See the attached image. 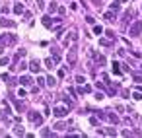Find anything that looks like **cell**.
Masks as SVG:
<instances>
[{"label": "cell", "mask_w": 142, "mask_h": 138, "mask_svg": "<svg viewBox=\"0 0 142 138\" xmlns=\"http://www.w3.org/2000/svg\"><path fill=\"white\" fill-rule=\"evenodd\" d=\"M25 54H27V51H25V49H20L18 53H16V57H14V62H18L20 58H23Z\"/></svg>", "instance_id": "8fae6325"}, {"label": "cell", "mask_w": 142, "mask_h": 138, "mask_svg": "<svg viewBox=\"0 0 142 138\" xmlns=\"http://www.w3.org/2000/svg\"><path fill=\"white\" fill-rule=\"evenodd\" d=\"M93 60H95V62H97L99 66H103V64H105V57H103V54H97V53H93Z\"/></svg>", "instance_id": "ba28073f"}, {"label": "cell", "mask_w": 142, "mask_h": 138, "mask_svg": "<svg viewBox=\"0 0 142 138\" xmlns=\"http://www.w3.org/2000/svg\"><path fill=\"white\" fill-rule=\"evenodd\" d=\"M23 12H25V8H23L22 2H18V4L14 6V14H18V16H20V14H23Z\"/></svg>", "instance_id": "7c38bea8"}, {"label": "cell", "mask_w": 142, "mask_h": 138, "mask_svg": "<svg viewBox=\"0 0 142 138\" xmlns=\"http://www.w3.org/2000/svg\"><path fill=\"white\" fill-rule=\"evenodd\" d=\"M90 123H92V125H93V126H97V123H99V121H97V119H95V117H92V119H90Z\"/></svg>", "instance_id": "d6a6232c"}, {"label": "cell", "mask_w": 142, "mask_h": 138, "mask_svg": "<svg viewBox=\"0 0 142 138\" xmlns=\"http://www.w3.org/2000/svg\"><path fill=\"white\" fill-rule=\"evenodd\" d=\"M8 62H10V58H8V57H6V58H4V57L0 58V66H6Z\"/></svg>", "instance_id": "83f0119b"}, {"label": "cell", "mask_w": 142, "mask_h": 138, "mask_svg": "<svg viewBox=\"0 0 142 138\" xmlns=\"http://www.w3.org/2000/svg\"><path fill=\"white\" fill-rule=\"evenodd\" d=\"M47 86H49V88H55V86H57V80H55L53 76H49V78H47Z\"/></svg>", "instance_id": "ac0fdd59"}, {"label": "cell", "mask_w": 142, "mask_h": 138, "mask_svg": "<svg viewBox=\"0 0 142 138\" xmlns=\"http://www.w3.org/2000/svg\"><path fill=\"white\" fill-rule=\"evenodd\" d=\"M0 25L2 27H16V22H12V20H0Z\"/></svg>", "instance_id": "9c48e42d"}, {"label": "cell", "mask_w": 142, "mask_h": 138, "mask_svg": "<svg viewBox=\"0 0 142 138\" xmlns=\"http://www.w3.org/2000/svg\"><path fill=\"white\" fill-rule=\"evenodd\" d=\"M2 80H4V82H10V74H8V72H4V74H2Z\"/></svg>", "instance_id": "1f68e13d"}, {"label": "cell", "mask_w": 142, "mask_h": 138, "mask_svg": "<svg viewBox=\"0 0 142 138\" xmlns=\"http://www.w3.org/2000/svg\"><path fill=\"white\" fill-rule=\"evenodd\" d=\"M132 97L136 99V101H140V99H142V94H140V91H134V94H132Z\"/></svg>", "instance_id": "f1b7e54d"}, {"label": "cell", "mask_w": 142, "mask_h": 138, "mask_svg": "<svg viewBox=\"0 0 142 138\" xmlns=\"http://www.w3.org/2000/svg\"><path fill=\"white\" fill-rule=\"evenodd\" d=\"M18 41V37L12 35V33H4V35L0 37V45H14Z\"/></svg>", "instance_id": "7a4b0ae2"}, {"label": "cell", "mask_w": 142, "mask_h": 138, "mask_svg": "<svg viewBox=\"0 0 142 138\" xmlns=\"http://www.w3.org/2000/svg\"><path fill=\"white\" fill-rule=\"evenodd\" d=\"M37 8H39V10L45 8V2H43V0H37Z\"/></svg>", "instance_id": "4dcf8cb0"}, {"label": "cell", "mask_w": 142, "mask_h": 138, "mask_svg": "<svg viewBox=\"0 0 142 138\" xmlns=\"http://www.w3.org/2000/svg\"><path fill=\"white\" fill-rule=\"evenodd\" d=\"M12 101H14V107H16L18 111H22V101H18V99H12Z\"/></svg>", "instance_id": "d4e9b609"}, {"label": "cell", "mask_w": 142, "mask_h": 138, "mask_svg": "<svg viewBox=\"0 0 142 138\" xmlns=\"http://www.w3.org/2000/svg\"><path fill=\"white\" fill-rule=\"evenodd\" d=\"M10 113H12V107H10L8 103L4 101V115H10Z\"/></svg>", "instance_id": "603a6c76"}, {"label": "cell", "mask_w": 142, "mask_h": 138, "mask_svg": "<svg viewBox=\"0 0 142 138\" xmlns=\"http://www.w3.org/2000/svg\"><path fill=\"white\" fill-rule=\"evenodd\" d=\"M66 60H68V64H70V66H74V64H76V60H78V54H76V51H74V49L68 53Z\"/></svg>", "instance_id": "8992f818"}, {"label": "cell", "mask_w": 142, "mask_h": 138, "mask_svg": "<svg viewBox=\"0 0 142 138\" xmlns=\"http://www.w3.org/2000/svg\"><path fill=\"white\" fill-rule=\"evenodd\" d=\"M105 134H109V136H117V130H115V128H107Z\"/></svg>", "instance_id": "4316f807"}, {"label": "cell", "mask_w": 142, "mask_h": 138, "mask_svg": "<svg viewBox=\"0 0 142 138\" xmlns=\"http://www.w3.org/2000/svg\"><path fill=\"white\" fill-rule=\"evenodd\" d=\"M20 84H22V86H31V84H33V78H31V76H20Z\"/></svg>", "instance_id": "52a82bcc"}, {"label": "cell", "mask_w": 142, "mask_h": 138, "mask_svg": "<svg viewBox=\"0 0 142 138\" xmlns=\"http://www.w3.org/2000/svg\"><path fill=\"white\" fill-rule=\"evenodd\" d=\"M53 115L58 117V119H62V117H66V115H68V109H66V107L57 105V107H53Z\"/></svg>", "instance_id": "3957f363"}, {"label": "cell", "mask_w": 142, "mask_h": 138, "mask_svg": "<svg viewBox=\"0 0 142 138\" xmlns=\"http://www.w3.org/2000/svg\"><path fill=\"white\" fill-rule=\"evenodd\" d=\"M121 64L119 62H113V66H111V70H113V74H115V76H121V74H123V70H121Z\"/></svg>", "instance_id": "4fadbf2b"}, {"label": "cell", "mask_w": 142, "mask_h": 138, "mask_svg": "<svg viewBox=\"0 0 142 138\" xmlns=\"http://www.w3.org/2000/svg\"><path fill=\"white\" fill-rule=\"evenodd\" d=\"M103 97H105V95H103V94H101V91H99V94H95V99H99V101H101V99H103Z\"/></svg>", "instance_id": "d590c367"}, {"label": "cell", "mask_w": 142, "mask_h": 138, "mask_svg": "<svg viewBox=\"0 0 142 138\" xmlns=\"http://www.w3.org/2000/svg\"><path fill=\"white\" fill-rule=\"evenodd\" d=\"M99 45H103V47H107V45H109V41H107V39H99Z\"/></svg>", "instance_id": "836d02e7"}, {"label": "cell", "mask_w": 142, "mask_h": 138, "mask_svg": "<svg viewBox=\"0 0 142 138\" xmlns=\"http://www.w3.org/2000/svg\"><path fill=\"white\" fill-rule=\"evenodd\" d=\"M57 10H58L57 2H51V4H49V12H51V14H55V12H57Z\"/></svg>", "instance_id": "ffe728a7"}, {"label": "cell", "mask_w": 142, "mask_h": 138, "mask_svg": "<svg viewBox=\"0 0 142 138\" xmlns=\"http://www.w3.org/2000/svg\"><path fill=\"white\" fill-rule=\"evenodd\" d=\"M93 33H95V35H101V33H103V27L101 25H93Z\"/></svg>", "instance_id": "44dd1931"}, {"label": "cell", "mask_w": 142, "mask_h": 138, "mask_svg": "<svg viewBox=\"0 0 142 138\" xmlns=\"http://www.w3.org/2000/svg\"><path fill=\"white\" fill-rule=\"evenodd\" d=\"M27 117H29V121H31L35 126H41V125H43V115H39L37 111H31Z\"/></svg>", "instance_id": "6da1fadb"}, {"label": "cell", "mask_w": 142, "mask_h": 138, "mask_svg": "<svg viewBox=\"0 0 142 138\" xmlns=\"http://www.w3.org/2000/svg\"><path fill=\"white\" fill-rule=\"evenodd\" d=\"M70 41H76V33H70V35L64 39V47H68V43H70Z\"/></svg>", "instance_id": "2e32d148"}, {"label": "cell", "mask_w": 142, "mask_h": 138, "mask_svg": "<svg viewBox=\"0 0 142 138\" xmlns=\"http://www.w3.org/2000/svg\"><path fill=\"white\" fill-rule=\"evenodd\" d=\"M27 66H29V64H25V62H18V64H16V66H14V68H18L20 72H23V70H25Z\"/></svg>", "instance_id": "d6986e66"}, {"label": "cell", "mask_w": 142, "mask_h": 138, "mask_svg": "<svg viewBox=\"0 0 142 138\" xmlns=\"http://www.w3.org/2000/svg\"><path fill=\"white\" fill-rule=\"evenodd\" d=\"M23 134H25L23 126H20V125H16V126H14V136H23Z\"/></svg>", "instance_id": "30bf717a"}, {"label": "cell", "mask_w": 142, "mask_h": 138, "mask_svg": "<svg viewBox=\"0 0 142 138\" xmlns=\"http://www.w3.org/2000/svg\"><path fill=\"white\" fill-rule=\"evenodd\" d=\"M43 25H45V27H51V25H53V20H51V16H45V18H43Z\"/></svg>", "instance_id": "9a60e30c"}, {"label": "cell", "mask_w": 142, "mask_h": 138, "mask_svg": "<svg viewBox=\"0 0 142 138\" xmlns=\"http://www.w3.org/2000/svg\"><path fill=\"white\" fill-rule=\"evenodd\" d=\"M25 95H27V91H25L23 88H20V89H18V97H25Z\"/></svg>", "instance_id": "484cf974"}, {"label": "cell", "mask_w": 142, "mask_h": 138, "mask_svg": "<svg viewBox=\"0 0 142 138\" xmlns=\"http://www.w3.org/2000/svg\"><path fill=\"white\" fill-rule=\"evenodd\" d=\"M111 10H113V12H119V10H121V4H119V2H113V4H111Z\"/></svg>", "instance_id": "cb8c5ba5"}, {"label": "cell", "mask_w": 142, "mask_h": 138, "mask_svg": "<svg viewBox=\"0 0 142 138\" xmlns=\"http://www.w3.org/2000/svg\"><path fill=\"white\" fill-rule=\"evenodd\" d=\"M140 31H142V22L138 20V22H134L132 25H130L129 33H130V35H140Z\"/></svg>", "instance_id": "277c9868"}, {"label": "cell", "mask_w": 142, "mask_h": 138, "mask_svg": "<svg viewBox=\"0 0 142 138\" xmlns=\"http://www.w3.org/2000/svg\"><path fill=\"white\" fill-rule=\"evenodd\" d=\"M41 134H43V136H51V134H53V132H51V130H47V128H45V130H43V132H41Z\"/></svg>", "instance_id": "e575fe53"}, {"label": "cell", "mask_w": 142, "mask_h": 138, "mask_svg": "<svg viewBox=\"0 0 142 138\" xmlns=\"http://www.w3.org/2000/svg\"><path fill=\"white\" fill-rule=\"evenodd\" d=\"M107 121H111V123H119V117L111 113V115H107Z\"/></svg>", "instance_id": "7402d4cb"}, {"label": "cell", "mask_w": 142, "mask_h": 138, "mask_svg": "<svg viewBox=\"0 0 142 138\" xmlns=\"http://www.w3.org/2000/svg\"><path fill=\"white\" fill-rule=\"evenodd\" d=\"M76 82H78V84H84L86 78H84V76H76Z\"/></svg>", "instance_id": "f546056e"}, {"label": "cell", "mask_w": 142, "mask_h": 138, "mask_svg": "<svg viewBox=\"0 0 142 138\" xmlns=\"http://www.w3.org/2000/svg\"><path fill=\"white\" fill-rule=\"evenodd\" d=\"M103 18H105L107 22H115V12H113V10H111V12H105V16H103Z\"/></svg>", "instance_id": "5bb4252c"}, {"label": "cell", "mask_w": 142, "mask_h": 138, "mask_svg": "<svg viewBox=\"0 0 142 138\" xmlns=\"http://www.w3.org/2000/svg\"><path fill=\"white\" fill-rule=\"evenodd\" d=\"M55 64H57V62L53 60V57H51V58H45V66H47V68H53Z\"/></svg>", "instance_id": "e0dca14e"}, {"label": "cell", "mask_w": 142, "mask_h": 138, "mask_svg": "<svg viewBox=\"0 0 142 138\" xmlns=\"http://www.w3.org/2000/svg\"><path fill=\"white\" fill-rule=\"evenodd\" d=\"M29 70L33 72V74H39V72H41V62H39V60H37V58H35V60H31V62H29Z\"/></svg>", "instance_id": "5b68a950"}]
</instances>
